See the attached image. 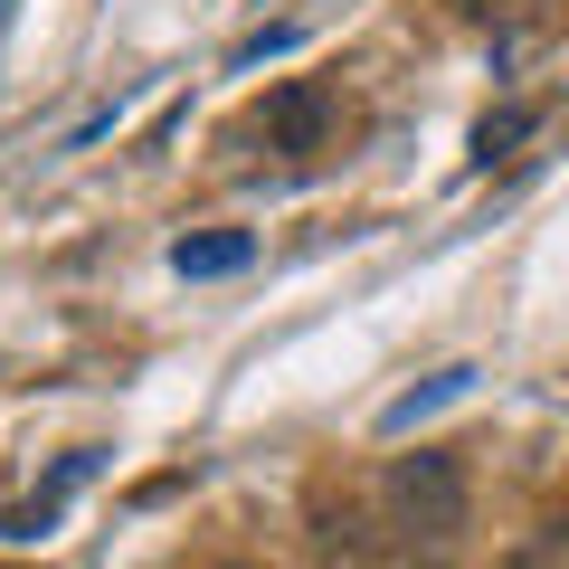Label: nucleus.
<instances>
[{
	"label": "nucleus",
	"instance_id": "nucleus-3",
	"mask_svg": "<svg viewBox=\"0 0 569 569\" xmlns=\"http://www.w3.org/2000/svg\"><path fill=\"white\" fill-rule=\"evenodd\" d=\"M96 466H104V456H96V447H77V456H67V466L48 475L39 493H29V503H10V512H0V541H39V531H58L67 493H77V485H96Z\"/></svg>",
	"mask_w": 569,
	"mask_h": 569
},
{
	"label": "nucleus",
	"instance_id": "nucleus-2",
	"mask_svg": "<svg viewBox=\"0 0 569 569\" xmlns=\"http://www.w3.org/2000/svg\"><path fill=\"white\" fill-rule=\"evenodd\" d=\"M257 133L276 142V152H295V162H313V152H323V142L342 133V96H332L323 77H284L276 96H266Z\"/></svg>",
	"mask_w": 569,
	"mask_h": 569
},
{
	"label": "nucleus",
	"instance_id": "nucleus-5",
	"mask_svg": "<svg viewBox=\"0 0 569 569\" xmlns=\"http://www.w3.org/2000/svg\"><path fill=\"white\" fill-rule=\"evenodd\" d=\"M466 389H475V370H466V361H456V370H437V380H418V389H399V399L380 408V437H408L418 418H437V408H456Z\"/></svg>",
	"mask_w": 569,
	"mask_h": 569
},
{
	"label": "nucleus",
	"instance_id": "nucleus-6",
	"mask_svg": "<svg viewBox=\"0 0 569 569\" xmlns=\"http://www.w3.org/2000/svg\"><path fill=\"white\" fill-rule=\"evenodd\" d=\"M503 569H569V512H541V522L503 550Z\"/></svg>",
	"mask_w": 569,
	"mask_h": 569
},
{
	"label": "nucleus",
	"instance_id": "nucleus-1",
	"mask_svg": "<svg viewBox=\"0 0 569 569\" xmlns=\"http://www.w3.org/2000/svg\"><path fill=\"white\" fill-rule=\"evenodd\" d=\"M380 503H389V531L447 550L456 531H466V466H456L447 447H418V456H399V466L380 475Z\"/></svg>",
	"mask_w": 569,
	"mask_h": 569
},
{
	"label": "nucleus",
	"instance_id": "nucleus-9",
	"mask_svg": "<svg viewBox=\"0 0 569 569\" xmlns=\"http://www.w3.org/2000/svg\"><path fill=\"white\" fill-rule=\"evenodd\" d=\"M456 10H475V20H493V10H531V0H456Z\"/></svg>",
	"mask_w": 569,
	"mask_h": 569
},
{
	"label": "nucleus",
	"instance_id": "nucleus-7",
	"mask_svg": "<svg viewBox=\"0 0 569 569\" xmlns=\"http://www.w3.org/2000/svg\"><path fill=\"white\" fill-rule=\"evenodd\" d=\"M531 123H541V104H503V114H485V123H475V171H493L512 142H531Z\"/></svg>",
	"mask_w": 569,
	"mask_h": 569
},
{
	"label": "nucleus",
	"instance_id": "nucleus-4",
	"mask_svg": "<svg viewBox=\"0 0 569 569\" xmlns=\"http://www.w3.org/2000/svg\"><path fill=\"white\" fill-rule=\"evenodd\" d=\"M257 257V238H247V228H209V238H171V276H238V266Z\"/></svg>",
	"mask_w": 569,
	"mask_h": 569
},
{
	"label": "nucleus",
	"instance_id": "nucleus-8",
	"mask_svg": "<svg viewBox=\"0 0 569 569\" xmlns=\"http://www.w3.org/2000/svg\"><path fill=\"white\" fill-rule=\"evenodd\" d=\"M284 48H305V29H295V20H276V29H257V39H238V58H228V67H266V58H284Z\"/></svg>",
	"mask_w": 569,
	"mask_h": 569
}]
</instances>
